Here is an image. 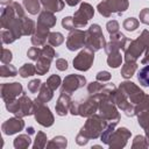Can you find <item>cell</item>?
Wrapping results in <instances>:
<instances>
[{
  "instance_id": "cell-1",
  "label": "cell",
  "mask_w": 149,
  "mask_h": 149,
  "mask_svg": "<svg viewBox=\"0 0 149 149\" xmlns=\"http://www.w3.org/2000/svg\"><path fill=\"white\" fill-rule=\"evenodd\" d=\"M108 121L105 120L100 114H93L87 118L86 122L79 130L76 136V142L79 146H85L90 140L100 137L105 128L107 127Z\"/></svg>"
},
{
  "instance_id": "cell-2",
  "label": "cell",
  "mask_w": 149,
  "mask_h": 149,
  "mask_svg": "<svg viewBox=\"0 0 149 149\" xmlns=\"http://www.w3.org/2000/svg\"><path fill=\"white\" fill-rule=\"evenodd\" d=\"M149 45V30L144 29L136 40H130L125 51V62H136Z\"/></svg>"
},
{
  "instance_id": "cell-3",
  "label": "cell",
  "mask_w": 149,
  "mask_h": 149,
  "mask_svg": "<svg viewBox=\"0 0 149 149\" xmlns=\"http://www.w3.org/2000/svg\"><path fill=\"white\" fill-rule=\"evenodd\" d=\"M105 45H106V41L100 26L97 23L90 26V28L85 31V48L95 52L105 48Z\"/></svg>"
},
{
  "instance_id": "cell-4",
  "label": "cell",
  "mask_w": 149,
  "mask_h": 149,
  "mask_svg": "<svg viewBox=\"0 0 149 149\" xmlns=\"http://www.w3.org/2000/svg\"><path fill=\"white\" fill-rule=\"evenodd\" d=\"M97 95L100 99L99 100V107H98L99 114L105 120H107L108 122H116L118 123L120 121V114L118 112L116 105L111 100V98L108 95H105L101 93H98Z\"/></svg>"
},
{
  "instance_id": "cell-5",
  "label": "cell",
  "mask_w": 149,
  "mask_h": 149,
  "mask_svg": "<svg viewBox=\"0 0 149 149\" xmlns=\"http://www.w3.org/2000/svg\"><path fill=\"white\" fill-rule=\"evenodd\" d=\"M128 0H102L98 3L97 9L102 16L109 17L112 14L121 15L128 9Z\"/></svg>"
},
{
  "instance_id": "cell-6",
  "label": "cell",
  "mask_w": 149,
  "mask_h": 149,
  "mask_svg": "<svg viewBox=\"0 0 149 149\" xmlns=\"http://www.w3.org/2000/svg\"><path fill=\"white\" fill-rule=\"evenodd\" d=\"M109 98L116 105V107L119 109H121L122 112H125V114L127 116H134L135 115V105L129 101L128 97L126 95V93L120 87L115 88L109 94Z\"/></svg>"
},
{
  "instance_id": "cell-7",
  "label": "cell",
  "mask_w": 149,
  "mask_h": 149,
  "mask_svg": "<svg viewBox=\"0 0 149 149\" xmlns=\"http://www.w3.org/2000/svg\"><path fill=\"white\" fill-rule=\"evenodd\" d=\"M94 15V8L88 3V2H81L79 8L77 9V12H74L73 14V23H74V28H84L87 22L93 17Z\"/></svg>"
},
{
  "instance_id": "cell-8",
  "label": "cell",
  "mask_w": 149,
  "mask_h": 149,
  "mask_svg": "<svg viewBox=\"0 0 149 149\" xmlns=\"http://www.w3.org/2000/svg\"><path fill=\"white\" fill-rule=\"evenodd\" d=\"M34 115L36 121L43 127H50L54 125L55 118L50 112V108L45 106V104L34 101Z\"/></svg>"
},
{
  "instance_id": "cell-9",
  "label": "cell",
  "mask_w": 149,
  "mask_h": 149,
  "mask_svg": "<svg viewBox=\"0 0 149 149\" xmlns=\"http://www.w3.org/2000/svg\"><path fill=\"white\" fill-rule=\"evenodd\" d=\"M85 84H86V78L84 76H81V74H69L64 78V80L62 83L61 92L72 94L74 91L84 87Z\"/></svg>"
},
{
  "instance_id": "cell-10",
  "label": "cell",
  "mask_w": 149,
  "mask_h": 149,
  "mask_svg": "<svg viewBox=\"0 0 149 149\" xmlns=\"http://www.w3.org/2000/svg\"><path fill=\"white\" fill-rule=\"evenodd\" d=\"M94 61V52L87 48L83 49L73 59V68L78 71H87Z\"/></svg>"
},
{
  "instance_id": "cell-11",
  "label": "cell",
  "mask_w": 149,
  "mask_h": 149,
  "mask_svg": "<svg viewBox=\"0 0 149 149\" xmlns=\"http://www.w3.org/2000/svg\"><path fill=\"white\" fill-rule=\"evenodd\" d=\"M99 100H100L99 97L94 94V95H90L83 101H78V115L84 118H88L93 115L98 111Z\"/></svg>"
},
{
  "instance_id": "cell-12",
  "label": "cell",
  "mask_w": 149,
  "mask_h": 149,
  "mask_svg": "<svg viewBox=\"0 0 149 149\" xmlns=\"http://www.w3.org/2000/svg\"><path fill=\"white\" fill-rule=\"evenodd\" d=\"M132 136V133L130 130H128L126 127H120V128H116L111 139H109V142H108V147L112 148V149H120V148H123L128 140L130 139Z\"/></svg>"
},
{
  "instance_id": "cell-13",
  "label": "cell",
  "mask_w": 149,
  "mask_h": 149,
  "mask_svg": "<svg viewBox=\"0 0 149 149\" xmlns=\"http://www.w3.org/2000/svg\"><path fill=\"white\" fill-rule=\"evenodd\" d=\"M0 93H1L2 100L5 102H7V101H12V100L19 98L23 93V88H22V85L17 81L3 83V84H1Z\"/></svg>"
},
{
  "instance_id": "cell-14",
  "label": "cell",
  "mask_w": 149,
  "mask_h": 149,
  "mask_svg": "<svg viewBox=\"0 0 149 149\" xmlns=\"http://www.w3.org/2000/svg\"><path fill=\"white\" fill-rule=\"evenodd\" d=\"M119 87L126 93V95L128 97L129 101L134 105H136L143 97H144V92L133 81H129V80H125L122 81Z\"/></svg>"
},
{
  "instance_id": "cell-15",
  "label": "cell",
  "mask_w": 149,
  "mask_h": 149,
  "mask_svg": "<svg viewBox=\"0 0 149 149\" xmlns=\"http://www.w3.org/2000/svg\"><path fill=\"white\" fill-rule=\"evenodd\" d=\"M130 42L129 38H127L122 33L118 31L113 35H111V41L108 43H106L105 45V51L106 54L108 55L109 52H113V51H120V50H125L127 44Z\"/></svg>"
},
{
  "instance_id": "cell-16",
  "label": "cell",
  "mask_w": 149,
  "mask_h": 149,
  "mask_svg": "<svg viewBox=\"0 0 149 149\" xmlns=\"http://www.w3.org/2000/svg\"><path fill=\"white\" fill-rule=\"evenodd\" d=\"M83 47H85V31L78 28L70 30L66 38V48L70 51H74Z\"/></svg>"
},
{
  "instance_id": "cell-17",
  "label": "cell",
  "mask_w": 149,
  "mask_h": 149,
  "mask_svg": "<svg viewBox=\"0 0 149 149\" xmlns=\"http://www.w3.org/2000/svg\"><path fill=\"white\" fill-rule=\"evenodd\" d=\"M17 99H19V109L15 113V116L24 118L34 114V100H31L24 92Z\"/></svg>"
},
{
  "instance_id": "cell-18",
  "label": "cell",
  "mask_w": 149,
  "mask_h": 149,
  "mask_svg": "<svg viewBox=\"0 0 149 149\" xmlns=\"http://www.w3.org/2000/svg\"><path fill=\"white\" fill-rule=\"evenodd\" d=\"M23 128H24V121L22 120V118H19V116L9 118L1 125V130L6 135L16 134L21 132Z\"/></svg>"
},
{
  "instance_id": "cell-19",
  "label": "cell",
  "mask_w": 149,
  "mask_h": 149,
  "mask_svg": "<svg viewBox=\"0 0 149 149\" xmlns=\"http://www.w3.org/2000/svg\"><path fill=\"white\" fill-rule=\"evenodd\" d=\"M49 34H50V28L44 27V26L37 23L36 27H35V31L31 35V44L34 47H42V45H44L47 40H48Z\"/></svg>"
},
{
  "instance_id": "cell-20",
  "label": "cell",
  "mask_w": 149,
  "mask_h": 149,
  "mask_svg": "<svg viewBox=\"0 0 149 149\" xmlns=\"http://www.w3.org/2000/svg\"><path fill=\"white\" fill-rule=\"evenodd\" d=\"M71 104H72L71 94L61 92V94H59V97H58V99H57L56 106H55V109H56L57 115H59V116L66 115V114L70 112Z\"/></svg>"
},
{
  "instance_id": "cell-21",
  "label": "cell",
  "mask_w": 149,
  "mask_h": 149,
  "mask_svg": "<svg viewBox=\"0 0 149 149\" xmlns=\"http://www.w3.org/2000/svg\"><path fill=\"white\" fill-rule=\"evenodd\" d=\"M37 23H40V24H42L44 27H48V28H52L56 24V16L54 15L52 12H49V10L43 9L38 14Z\"/></svg>"
},
{
  "instance_id": "cell-22",
  "label": "cell",
  "mask_w": 149,
  "mask_h": 149,
  "mask_svg": "<svg viewBox=\"0 0 149 149\" xmlns=\"http://www.w3.org/2000/svg\"><path fill=\"white\" fill-rule=\"evenodd\" d=\"M52 95H54V90L50 88L47 83H44V84H42V86L38 91V95L34 101L40 102V104H45V102L51 100Z\"/></svg>"
},
{
  "instance_id": "cell-23",
  "label": "cell",
  "mask_w": 149,
  "mask_h": 149,
  "mask_svg": "<svg viewBox=\"0 0 149 149\" xmlns=\"http://www.w3.org/2000/svg\"><path fill=\"white\" fill-rule=\"evenodd\" d=\"M40 1L45 10H49L52 13L61 12L65 5L63 0H40Z\"/></svg>"
},
{
  "instance_id": "cell-24",
  "label": "cell",
  "mask_w": 149,
  "mask_h": 149,
  "mask_svg": "<svg viewBox=\"0 0 149 149\" xmlns=\"http://www.w3.org/2000/svg\"><path fill=\"white\" fill-rule=\"evenodd\" d=\"M51 58H48L45 56H41L37 61H36V73L40 76L45 74L49 70H50V65H51Z\"/></svg>"
},
{
  "instance_id": "cell-25",
  "label": "cell",
  "mask_w": 149,
  "mask_h": 149,
  "mask_svg": "<svg viewBox=\"0 0 149 149\" xmlns=\"http://www.w3.org/2000/svg\"><path fill=\"white\" fill-rule=\"evenodd\" d=\"M30 143H31V139L29 134H20L13 141V146L15 149H26L30 146Z\"/></svg>"
},
{
  "instance_id": "cell-26",
  "label": "cell",
  "mask_w": 149,
  "mask_h": 149,
  "mask_svg": "<svg viewBox=\"0 0 149 149\" xmlns=\"http://www.w3.org/2000/svg\"><path fill=\"white\" fill-rule=\"evenodd\" d=\"M137 70V63L136 62H125V64L121 68V76L125 79H129L133 77L135 71Z\"/></svg>"
},
{
  "instance_id": "cell-27",
  "label": "cell",
  "mask_w": 149,
  "mask_h": 149,
  "mask_svg": "<svg viewBox=\"0 0 149 149\" xmlns=\"http://www.w3.org/2000/svg\"><path fill=\"white\" fill-rule=\"evenodd\" d=\"M66 146H68V140L62 135L55 136L52 140H50L47 143V148H56V149H64L66 148Z\"/></svg>"
},
{
  "instance_id": "cell-28",
  "label": "cell",
  "mask_w": 149,
  "mask_h": 149,
  "mask_svg": "<svg viewBox=\"0 0 149 149\" xmlns=\"http://www.w3.org/2000/svg\"><path fill=\"white\" fill-rule=\"evenodd\" d=\"M40 2V0H23V7L29 14L36 15L41 10Z\"/></svg>"
},
{
  "instance_id": "cell-29",
  "label": "cell",
  "mask_w": 149,
  "mask_h": 149,
  "mask_svg": "<svg viewBox=\"0 0 149 149\" xmlns=\"http://www.w3.org/2000/svg\"><path fill=\"white\" fill-rule=\"evenodd\" d=\"M121 63H122V56H121L120 51H113V52L108 54V57H107L108 66H111L113 69H116L121 65Z\"/></svg>"
},
{
  "instance_id": "cell-30",
  "label": "cell",
  "mask_w": 149,
  "mask_h": 149,
  "mask_svg": "<svg viewBox=\"0 0 149 149\" xmlns=\"http://www.w3.org/2000/svg\"><path fill=\"white\" fill-rule=\"evenodd\" d=\"M36 73V66L31 63H24L20 69H19V74L22 78H28L31 77Z\"/></svg>"
},
{
  "instance_id": "cell-31",
  "label": "cell",
  "mask_w": 149,
  "mask_h": 149,
  "mask_svg": "<svg viewBox=\"0 0 149 149\" xmlns=\"http://www.w3.org/2000/svg\"><path fill=\"white\" fill-rule=\"evenodd\" d=\"M116 125H118L116 122H108L107 127L105 128V130H104V132H102V134L100 135V139H101V142H102V143L108 144L109 139H111V136H112L113 132L115 130V126H116Z\"/></svg>"
},
{
  "instance_id": "cell-32",
  "label": "cell",
  "mask_w": 149,
  "mask_h": 149,
  "mask_svg": "<svg viewBox=\"0 0 149 149\" xmlns=\"http://www.w3.org/2000/svg\"><path fill=\"white\" fill-rule=\"evenodd\" d=\"M17 74V70L14 65L9 64H2L0 68V76L6 78V77H15Z\"/></svg>"
},
{
  "instance_id": "cell-33",
  "label": "cell",
  "mask_w": 149,
  "mask_h": 149,
  "mask_svg": "<svg viewBox=\"0 0 149 149\" xmlns=\"http://www.w3.org/2000/svg\"><path fill=\"white\" fill-rule=\"evenodd\" d=\"M63 42H64V36L58 31H52L48 36V43L52 47H59Z\"/></svg>"
},
{
  "instance_id": "cell-34",
  "label": "cell",
  "mask_w": 149,
  "mask_h": 149,
  "mask_svg": "<svg viewBox=\"0 0 149 149\" xmlns=\"http://www.w3.org/2000/svg\"><path fill=\"white\" fill-rule=\"evenodd\" d=\"M137 79L142 86H149V64L142 68L137 73Z\"/></svg>"
},
{
  "instance_id": "cell-35",
  "label": "cell",
  "mask_w": 149,
  "mask_h": 149,
  "mask_svg": "<svg viewBox=\"0 0 149 149\" xmlns=\"http://www.w3.org/2000/svg\"><path fill=\"white\" fill-rule=\"evenodd\" d=\"M47 135L43 132H37L36 136H35V141L33 144L34 149H42L44 147H47Z\"/></svg>"
},
{
  "instance_id": "cell-36",
  "label": "cell",
  "mask_w": 149,
  "mask_h": 149,
  "mask_svg": "<svg viewBox=\"0 0 149 149\" xmlns=\"http://www.w3.org/2000/svg\"><path fill=\"white\" fill-rule=\"evenodd\" d=\"M144 111H149V95L148 94H144V97L135 105V115Z\"/></svg>"
},
{
  "instance_id": "cell-37",
  "label": "cell",
  "mask_w": 149,
  "mask_h": 149,
  "mask_svg": "<svg viewBox=\"0 0 149 149\" xmlns=\"http://www.w3.org/2000/svg\"><path fill=\"white\" fill-rule=\"evenodd\" d=\"M149 144H148V141L144 136L142 135H136L133 140V143H132V148L133 149H144V148H148Z\"/></svg>"
},
{
  "instance_id": "cell-38",
  "label": "cell",
  "mask_w": 149,
  "mask_h": 149,
  "mask_svg": "<svg viewBox=\"0 0 149 149\" xmlns=\"http://www.w3.org/2000/svg\"><path fill=\"white\" fill-rule=\"evenodd\" d=\"M139 24H140V21L137 19H135V17H127L123 21V23H122L123 28L127 31H134V30H136L139 28Z\"/></svg>"
},
{
  "instance_id": "cell-39",
  "label": "cell",
  "mask_w": 149,
  "mask_h": 149,
  "mask_svg": "<svg viewBox=\"0 0 149 149\" xmlns=\"http://www.w3.org/2000/svg\"><path fill=\"white\" fill-rule=\"evenodd\" d=\"M105 87V84H102L101 81H92L87 85V92L90 93V95H94L98 94L102 91V88Z\"/></svg>"
},
{
  "instance_id": "cell-40",
  "label": "cell",
  "mask_w": 149,
  "mask_h": 149,
  "mask_svg": "<svg viewBox=\"0 0 149 149\" xmlns=\"http://www.w3.org/2000/svg\"><path fill=\"white\" fill-rule=\"evenodd\" d=\"M45 83L48 84V86H49L50 88H52V90L55 91V90H57V88L61 86L62 79H61V77H59L58 74H51V76L47 79Z\"/></svg>"
},
{
  "instance_id": "cell-41",
  "label": "cell",
  "mask_w": 149,
  "mask_h": 149,
  "mask_svg": "<svg viewBox=\"0 0 149 149\" xmlns=\"http://www.w3.org/2000/svg\"><path fill=\"white\" fill-rule=\"evenodd\" d=\"M137 116V121H139V125L144 129L149 126V111H144L140 114L136 115Z\"/></svg>"
},
{
  "instance_id": "cell-42",
  "label": "cell",
  "mask_w": 149,
  "mask_h": 149,
  "mask_svg": "<svg viewBox=\"0 0 149 149\" xmlns=\"http://www.w3.org/2000/svg\"><path fill=\"white\" fill-rule=\"evenodd\" d=\"M0 35H1L2 43H5V44H9V43H13L14 41H16V38L14 37V35L9 30H7V29H2L1 33H0Z\"/></svg>"
},
{
  "instance_id": "cell-43",
  "label": "cell",
  "mask_w": 149,
  "mask_h": 149,
  "mask_svg": "<svg viewBox=\"0 0 149 149\" xmlns=\"http://www.w3.org/2000/svg\"><path fill=\"white\" fill-rule=\"evenodd\" d=\"M27 56H28L31 61H37V59L42 56V49H40L38 47H31L30 49H28Z\"/></svg>"
},
{
  "instance_id": "cell-44",
  "label": "cell",
  "mask_w": 149,
  "mask_h": 149,
  "mask_svg": "<svg viewBox=\"0 0 149 149\" xmlns=\"http://www.w3.org/2000/svg\"><path fill=\"white\" fill-rule=\"evenodd\" d=\"M41 86H42V81H41L40 79H37V78L30 80V81L28 83V85H27L28 91H29L30 93H37V92L40 91Z\"/></svg>"
},
{
  "instance_id": "cell-45",
  "label": "cell",
  "mask_w": 149,
  "mask_h": 149,
  "mask_svg": "<svg viewBox=\"0 0 149 149\" xmlns=\"http://www.w3.org/2000/svg\"><path fill=\"white\" fill-rule=\"evenodd\" d=\"M119 28H120V26H119V23H118L116 20H111V21H108L106 23V29L109 33V35H113V34L118 33L119 31Z\"/></svg>"
},
{
  "instance_id": "cell-46",
  "label": "cell",
  "mask_w": 149,
  "mask_h": 149,
  "mask_svg": "<svg viewBox=\"0 0 149 149\" xmlns=\"http://www.w3.org/2000/svg\"><path fill=\"white\" fill-rule=\"evenodd\" d=\"M42 56H45L48 58L54 59V57L56 56V52L54 50V47L50 45V44H44L43 48H42Z\"/></svg>"
},
{
  "instance_id": "cell-47",
  "label": "cell",
  "mask_w": 149,
  "mask_h": 149,
  "mask_svg": "<svg viewBox=\"0 0 149 149\" xmlns=\"http://www.w3.org/2000/svg\"><path fill=\"white\" fill-rule=\"evenodd\" d=\"M13 58V54L9 49H6L3 48L2 49V55H1V63L2 64H9L10 61Z\"/></svg>"
},
{
  "instance_id": "cell-48",
  "label": "cell",
  "mask_w": 149,
  "mask_h": 149,
  "mask_svg": "<svg viewBox=\"0 0 149 149\" xmlns=\"http://www.w3.org/2000/svg\"><path fill=\"white\" fill-rule=\"evenodd\" d=\"M62 26L63 28L68 29V30H73L76 29L74 28V23H73V17L72 16H65L63 20H62Z\"/></svg>"
},
{
  "instance_id": "cell-49",
  "label": "cell",
  "mask_w": 149,
  "mask_h": 149,
  "mask_svg": "<svg viewBox=\"0 0 149 149\" xmlns=\"http://www.w3.org/2000/svg\"><path fill=\"white\" fill-rule=\"evenodd\" d=\"M95 78H97V80H98V81L105 83V81L111 80L112 74H111L108 71H99V72L97 73V76H95Z\"/></svg>"
},
{
  "instance_id": "cell-50",
  "label": "cell",
  "mask_w": 149,
  "mask_h": 149,
  "mask_svg": "<svg viewBox=\"0 0 149 149\" xmlns=\"http://www.w3.org/2000/svg\"><path fill=\"white\" fill-rule=\"evenodd\" d=\"M139 19H140V22H142V23L149 26V8H143V9L140 12Z\"/></svg>"
},
{
  "instance_id": "cell-51",
  "label": "cell",
  "mask_w": 149,
  "mask_h": 149,
  "mask_svg": "<svg viewBox=\"0 0 149 149\" xmlns=\"http://www.w3.org/2000/svg\"><path fill=\"white\" fill-rule=\"evenodd\" d=\"M56 68L59 71H65L68 69V62L64 58H57L56 59Z\"/></svg>"
},
{
  "instance_id": "cell-52",
  "label": "cell",
  "mask_w": 149,
  "mask_h": 149,
  "mask_svg": "<svg viewBox=\"0 0 149 149\" xmlns=\"http://www.w3.org/2000/svg\"><path fill=\"white\" fill-rule=\"evenodd\" d=\"M141 63H142V64H149V45L147 47V49H146V51H144V57L142 58Z\"/></svg>"
},
{
  "instance_id": "cell-53",
  "label": "cell",
  "mask_w": 149,
  "mask_h": 149,
  "mask_svg": "<svg viewBox=\"0 0 149 149\" xmlns=\"http://www.w3.org/2000/svg\"><path fill=\"white\" fill-rule=\"evenodd\" d=\"M69 6H71V7H73V6H76V5H78L79 2H80V0H64Z\"/></svg>"
},
{
  "instance_id": "cell-54",
  "label": "cell",
  "mask_w": 149,
  "mask_h": 149,
  "mask_svg": "<svg viewBox=\"0 0 149 149\" xmlns=\"http://www.w3.org/2000/svg\"><path fill=\"white\" fill-rule=\"evenodd\" d=\"M0 2H1V5H3V6H8V5L12 3V0H0Z\"/></svg>"
},
{
  "instance_id": "cell-55",
  "label": "cell",
  "mask_w": 149,
  "mask_h": 149,
  "mask_svg": "<svg viewBox=\"0 0 149 149\" xmlns=\"http://www.w3.org/2000/svg\"><path fill=\"white\" fill-rule=\"evenodd\" d=\"M144 132H146V139H147L148 144H149V126L147 128H144Z\"/></svg>"
},
{
  "instance_id": "cell-56",
  "label": "cell",
  "mask_w": 149,
  "mask_h": 149,
  "mask_svg": "<svg viewBox=\"0 0 149 149\" xmlns=\"http://www.w3.org/2000/svg\"><path fill=\"white\" fill-rule=\"evenodd\" d=\"M27 133H28L29 135H31V134L34 133V128H33V127H29V128H27Z\"/></svg>"
}]
</instances>
